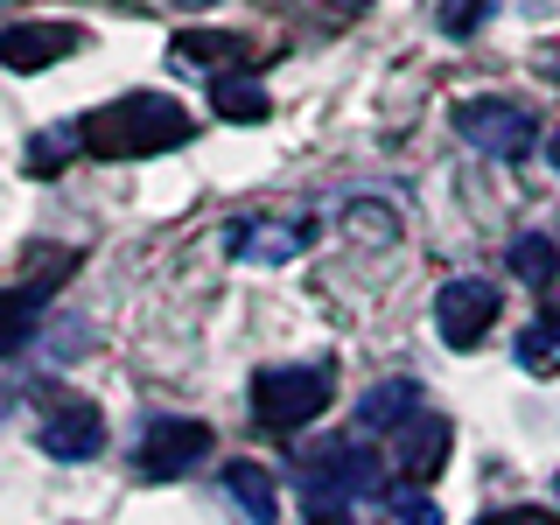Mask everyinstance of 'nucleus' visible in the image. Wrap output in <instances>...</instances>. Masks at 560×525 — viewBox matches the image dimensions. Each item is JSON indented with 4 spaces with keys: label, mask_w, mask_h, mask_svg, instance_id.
Segmentation results:
<instances>
[{
    "label": "nucleus",
    "mask_w": 560,
    "mask_h": 525,
    "mask_svg": "<svg viewBox=\"0 0 560 525\" xmlns=\"http://www.w3.org/2000/svg\"><path fill=\"white\" fill-rule=\"evenodd\" d=\"M197 133L183 113V98L162 92H127V98H105L78 119V148L92 162H148V154H168Z\"/></svg>",
    "instance_id": "obj_1"
},
{
    "label": "nucleus",
    "mask_w": 560,
    "mask_h": 525,
    "mask_svg": "<svg viewBox=\"0 0 560 525\" xmlns=\"http://www.w3.org/2000/svg\"><path fill=\"white\" fill-rule=\"evenodd\" d=\"M329 399H337V385H329L323 364H273V372L253 378V420H259V428H273V434L308 428Z\"/></svg>",
    "instance_id": "obj_2"
},
{
    "label": "nucleus",
    "mask_w": 560,
    "mask_h": 525,
    "mask_svg": "<svg viewBox=\"0 0 560 525\" xmlns=\"http://www.w3.org/2000/svg\"><path fill=\"white\" fill-rule=\"evenodd\" d=\"M455 133L469 140V148H483V154H498V162H525L533 154V113H525L518 98H498V92H483V98H463L455 105Z\"/></svg>",
    "instance_id": "obj_3"
},
{
    "label": "nucleus",
    "mask_w": 560,
    "mask_h": 525,
    "mask_svg": "<svg viewBox=\"0 0 560 525\" xmlns=\"http://www.w3.org/2000/svg\"><path fill=\"white\" fill-rule=\"evenodd\" d=\"M434 323H442V343L448 350H477L483 329L498 323V288L477 280V273L442 280V294H434Z\"/></svg>",
    "instance_id": "obj_4"
},
{
    "label": "nucleus",
    "mask_w": 560,
    "mask_h": 525,
    "mask_svg": "<svg viewBox=\"0 0 560 525\" xmlns=\"http://www.w3.org/2000/svg\"><path fill=\"white\" fill-rule=\"evenodd\" d=\"M84 43H92V35L78 22H14V28H0V63H8L14 78H28V70H49V63L78 57Z\"/></svg>",
    "instance_id": "obj_5"
},
{
    "label": "nucleus",
    "mask_w": 560,
    "mask_h": 525,
    "mask_svg": "<svg viewBox=\"0 0 560 525\" xmlns=\"http://www.w3.org/2000/svg\"><path fill=\"white\" fill-rule=\"evenodd\" d=\"M203 455H210V428H203V420L168 413V420H154V428L140 434V469H148V477H183V469H197Z\"/></svg>",
    "instance_id": "obj_6"
},
{
    "label": "nucleus",
    "mask_w": 560,
    "mask_h": 525,
    "mask_svg": "<svg viewBox=\"0 0 560 525\" xmlns=\"http://www.w3.org/2000/svg\"><path fill=\"white\" fill-rule=\"evenodd\" d=\"M399 442H393V463H399V477L407 483H434L442 477V463H448V448H455V428L442 413H413V420H399Z\"/></svg>",
    "instance_id": "obj_7"
},
{
    "label": "nucleus",
    "mask_w": 560,
    "mask_h": 525,
    "mask_svg": "<svg viewBox=\"0 0 560 525\" xmlns=\"http://www.w3.org/2000/svg\"><path fill=\"white\" fill-rule=\"evenodd\" d=\"M98 448H105V420L84 399H70V407L43 420V455H57V463H92Z\"/></svg>",
    "instance_id": "obj_8"
},
{
    "label": "nucleus",
    "mask_w": 560,
    "mask_h": 525,
    "mask_svg": "<svg viewBox=\"0 0 560 525\" xmlns=\"http://www.w3.org/2000/svg\"><path fill=\"white\" fill-rule=\"evenodd\" d=\"M315 463H323V483L329 498H343V504H358V498H372L378 490V455L364 448V442H337V448H323L315 455Z\"/></svg>",
    "instance_id": "obj_9"
},
{
    "label": "nucleus",
    "mask_w": 560,
    "mask_h": 525,
    "mask_svg": "<svg viewBox=\"0 0 560 525\" xmlns=\"http://www.w3.org/2000/svg\"><path fill=\"white\" fill-rule=\"evenodd\" d=\"M224 245H232L245 267H280V259H294L308 245V224H267V218H259V224H232Z\"/></svg>",
    "instance_id": "obj_10"
},
{
    "label": "nucleus",
    "mask_w": 560,
    "mask_h": 525,
    "mask_svg": "<svg viewBox=\"0 0 560 525\" xmlns=\"http://www.w3.org/2000/svg\"><path fill=\"white\" fill-rule=\"evenodd\" d=\"M49 288H57V273L22 280V288H0V358H8V350H22V343L35 337V315H43Z\"/></svg>",
    "instance_id": "obj_11"
},
{
    "label": "nucleus",
    "mask_w": 560,
    "mask_h": 525,
    "mask_svg": "<svg viewBox=\"0 0 560 525\" xmlns=\"http://www.w3.org/2000/svg\"><path fill=\"white\" fill-rule=\"evenodd\" d=\"M224 498L245 525H280V498H273V477L259 463H232L224 469Z\"/></svg>",
    "instance_id": "obj_12"
},
{
    "label": "nucleus",
    "mask_w": 560,
    "mask_h": 525,
    "mask_svg": "<svg viewBox=\"0 0 560 525\" xmlns=\"http://www.w3.org/2000/svg\"><path fill=\"white\" fill-rule=\"evenodd\" d=\"M512 364L525 378H560V315H533L512 343Z\"/></svg>",
    "instance_id": "obj_13"
},
{
    "label": "nucleus",
    "mask_w": 560,
    "mask_h": 525,
    "mask_svg": "<svg viewBox=\"0 0 560 525\" xmlns=\"http://www.w3.org/2000/svg\"><path fill=\"white\" fill-rule=\"evenodd\" d=\"M210 105H218V119H238V127H259V119L273 113V98H267L259 78H218L210 84Z\"/></svg>",
    "instance_id": "obj_14"
},
{
    "label": "nucleus",
    "mask_w": 560,
    "mask_h": 525,
    "mask_svg": "<svg viewBox=\"0 0 560 525\" xmlns=\"http://www.w3.org/2000/svg\"><path fill=\"white\" fill-rule=\"evenodd\" d=\"M413 407H420V385L413 378H385L378 393L358 399V420L364 428H399V420H413Z\"/></svg>",
    "instance_id": "obj_15"
},
{
    "label": "nucleus",
    "mask_w": 560,
    "mask_h": 525,
    "mask_svg": "<svg viewBox=\"0 0 560 525\" xmlns=\"http://www.w3.org/2000/svg\"><path fill=\"white\" fill-rule=\"evenodd\" d=\"M168 57L175 63H232V57H245V43H238V35H224V28H183Z\"/></svg>",
    "instance_id": "obj_16"
},
{
    "label": "nucleus",
    "mask_w": 560,
    "mask_h": 525,
    "mask_svg": "<svg viewBox=\"0 0 560 525\" xmlns=\"http://www.w3.org/2000/svg\"><path fill=\"white\" fill-rule=\"evenodd\" d=\"M512 273L525 280V288H553V273H560V245L553 238H539V232H525L512 245Z\"/></svg>",
    "instance_id": "obj_17"
},
{
    "label": "nucleus",
    "mask_w": 560,
    "mask_h": 525,
    "mask_svg": "<svg viewBox=\"0 0 560 525\" xmlns=\"http://www.w3.org/2000/svg\"><path fill=\"white\" fill-rule=\"evenodd\" d=\"M70 154H78V127H43L28 140V175H57Z\"/></svg>",
    "instance_id": "obj_18"
},
{
    "label": "nucleus",
    "mask_w": 560,
    "mask_h": 525,
    "mask_svg": "<svg viewBox=\"0 0 560 525\" xmlns=\"http://www.w3.org/2000/svg\"><path fill=\"white\" fill-rule=\"evenodd\" d=\"M343 232H364V238H393V232H399V218H393V210H385L378 197H364V203H350V210H343Z\"/></svg>",
    "instance_id": "obj_19"
},
{
    "label": "nucleus",
    "mask_w": 560,
    "mask_h": 525,
    "mask_svg": "<svg viewBox=\"0 0 560 525\" xmlns=\"http://www.w3.org/2000/svg\"><path fill=\"white\" fill-rule=\"evenodd\" d=\"M302 512H308V525H350V504H343V498H329L323 483H308V490H302Z\"/></svg>",
    "instance_id": "obj_20"
},
{
    "label": "nucleus",
    "mask_w": 560,
    "mask_h": 525,
    "mask_svg": "<svg viewBox=\"0 0 560 525\" xmlns=\"http://www.w3.org/2000/svg\"><path fill=\"white\" fill-rule=\"evenodd\" d=\"M483 8H490V0H442L434 22H442V35H469V28L483 22Z\"/></svg>",
    "instance_id": "obj_21"
},
{
    "label": "nucleus",
    "mask_w": 560,
    "mask_h": 525,
    "mask_svg": "<svg viewBox=\"0 0 560 525\" xmlns=\"http://www.w3.org/2000/svg\"><path fill=\"white\" fill-rule=\"evenodd\" d=\"M393 518H399V525H442L434 498H420V490H399V498H393Z\"/></svg>",
    "instance_id": "obj_22"
},
{
    "label": "nucleus",
    "mask_w": 560,
    "mask_h": 525,
    "mask_svg": "<svg viewBox=\"0 0 560 525\" xmlns=\"http://www.w3.org/2000/svg\"><path fill=\"white\" fill-rule=\"evenodd\" d=\"M547 162H553V175H560V127H553V140H547Z\"/></svg>",
    "instance_id": "obj_23"
},
{
    "label": "nucleus",
    "mask_w": 560,
    "mask_h": 525,
    "mask_svg": "<svg viewBox=\"0 0 560 525\" xmlns=\"http://www.w3.org/2000/svg\"><path fill=\"white\" fill-rule=\"evenodd\" d=\"M553 498H560V477H553Z\"/></svg>",
    "instance_id": "obj_24"
},
{
    "label": "nucleus",
    "mask_w": 560,
    "mask_h": 525,
    "mask_svg": "<svg viewBox=\"0 0 560 525\" xmlns=\"http://www.w3.org/2000/svg\"><path fill=\"white\" fill-rule=\"evenodd\" d=\"M477 525H490V518H477Z\"/></svg>",
    "instance_id": "obj_25"
}]
</instances>
